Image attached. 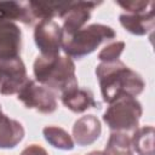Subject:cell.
<instances>
[{"instance_id": "3957f363", "label": "cell", "mask_w": 155, "mask_h": 155, "mask_svg": "<svg viewBox=\"0 0 155 155\" xmlns=\"http://www.w3.org/2000/svg\"><path fill=\"white\" fill-rule=\"evenodd\" d=\"M115 36L116 33L111 27L93 23L84 27L70 36H63L62 50L68 57L81 59L97 50L103 42L115 39Z\"/></svg>"}, {"instance_id": "8992f818", "label": "cell", "mask_w": 155, "mask_h": 155, "mask_svg": "<svg viewBox=\"0 0 155 155\" xmlns=\"http://www.w3.org/2000/svg\"><path fill=\"white\" fill-rule=\"evenodd\" d=\"M34 41L40 56H58L62 48L63 30L54 19H41L34 28Z\"/></svg>"}, {"instance_id": "7a4b0ae2", "label": "cell", "mask_w": 155, "mask_h": 155, "mask_svg": "<svg viewBox=\"0 0 155 155\" xmlns=\"http://www.w3.org/2000/svg\"><path fill=\"white\" fill-rule=\"evenodd\" d=\"M33 73L36 82L54 93L62 94L78 87L75 63L68 56H38L33 64Z\"/></svg>"}, {"instance_id": "7c38bea8", "label": "cell", "mask_w": 155, "mask_h": 155, "mask_svg": "<svg viewBox=\"0 0 155 155\" xmlns=\"http://www.w3.org/2000/svg\"><path fill=\"white\" fill-rule=\"evenodd\" d=\"M0 19L33 24L36 19L33 15L29 1H0Z\"/></svg>"}, {"instance_id": "5b68a950", "label": "cell", "mask_w": 155, "mask_h": 155, "mask_svg": "<svg viewBox=\"0 0 155 155\" xmlns=\"http://www.w3.org/2000/svg\"><path fill=\"white\" fill-rule=\"evenodd\" d=\"M17 99L21 101L25 108L34 109L41 114H51L56 111L58 107L57 93L33 79H28L21 87L17 93Z\"/></svg>"}, {"instance_id": "9c48e42d", "label": "cell", "mask_w": 155, "mask_h": 155, "mask_svg": "<svg viewBox=\"0 0 155 155\" xmlns=\"http://www.w3.org/2000/svg\"><path fill=\"white\" fill-rule=\"evenodd\" d=\"M22 51V31L19 27L8 21L0 19V58L19 57Z\"/></svg>"}, {"instance_id": "ba28073f", "label": "cell", "mask_w": 155, "mask_h": 155, "mask_svg": "<svg viewBox=\"0 0 155 155\" xmlns=\"http://www.w3.org/2000/svg\"><path fill=\"white\" fill-rule=\"evenodd\" d=\"M101 4L97 1H69L68 7L61 16L63 19V36H70L82 29L90 21L92 11Z\"/></svg>"}, {"instance_id": "277c9868", "label": "cell", "mask_w": 155, "mask_h": 155, "mask_svg": "<svg viewBox=\"0 0 155 155\" xmlns=\"http://www.w3.org/2000/svg\"><path fill=\"white\" fill-rule=\"evenodd\" d=\"M142 114V104L134 97L122 96L109 104L103 114V121L111 132L133 133L139 126Z\"/></svg>"}, {"instance_id": "d6986e66", "label": "cell", "mask_w": 155, "mask_h": 155, "mask_svg": "<svg viewBox=\"0 0 155 155\" xmlns=\"http://www.w3.org/2000/svg\"><path fill=\"white\" fill-rule=\"evenodd\" d=\"M124 50H125L124 41L110 42L101 50V52L98 53V59L102 63H113V62L120 61V56L122 54Z\"/></svg>"}, {"instance_id": "7402d4cb", "label": "cell", "mask_w": 155, "mask_h": 155, "mask_svg": "<svg viewBox=\"0 0 155 155\" xmlns=\"http://www.w3.org/2000/svg\"><path fill=\"white\" fill-rule=\"evenodd\" d=\"M86 155H103V151H91Z\"/></svg>"}, {"instance_id": "e0dca14e", "label": "cell", "mask_w": 155, "mask_h": 155, "mask_svg": "<svg viewBox=\"0 0 155 155\" xmlns=\"http://www.w3.org/2000/svg\"><path fill=\"white\" fill-rule=\"evenodd\" d=\"M42 136L46 139V142L53 148L61 150H71L74 148V139L62 127L46 126L42 128Z\"/></svg>"}, {"instance_id": "ffe728a7", "label": "cell", "mask_w": 155, "mask_h": 155, "mask_svg": "<svg viewBox=\"0 0 155 155\" xmlns=\"http://www.w3.org/2000/svg\"><path fill=\"white\" fill-rule=\"evenodd\" d=\"M116 4L122 7L126 13H145L148 11L154 10L153 1H144V0H131V1H116Z\"/></svg>"}, {"instance_id": "4fadbf2b", "label": "cell", "mask_w": 155, "mask_h": 155, "mask_svg": "<svg viewBox=\"0 0 155 155\" xmlns=\"http://www.w3.org/2000/svg\"><path fill=\"white\" fill-rule=\"evenodd\" d=\"M120 24L125 30L133 35H147L153 31L155 25V15L154 10L145 13H122L119 16Z\"/></svg>"}, {"instance_id": "44dd1931", "label": "cell", "mask_w": 155, "mask_h": 155, "mask_svg": "<svg viewBox=\"0 0 155 155\" xmlns=\"http://www.w3.org/2000/svg\"><path fill=\"white\" fill-rule=\"evenodd\" d=\"M21 155H48V153L39 144H30L22 150Z\"/></svg>"}, {"instance_id": "8fae6325", "label": "cell", "mask_w": 155, "mask_h": 155, "mask_svg": "<svg viewBox=\"0 0 155 155\" xmlns=\"http://www.w3.org/2000/svg\"><path fill=\"white\" fill-rule=\"evenodd\" d=\"M62 103L73 113H84L90 108H99V103L94 101L93 92L88 88H71L61 94Z\"/></svg>"}, {"instance_id": "9a60e30c", "label": "cell", "mask_w": 155, "mask_h": 155, "mask_svg": "<svg viewBox=\"0 0 155 155\" xmlns=\"http://www.w3.org/2000/svg\"><path fill=\"white\" fill-rule=\"evenodd\" d=\"M154 127L148 125L138 127L131 137L132 149L138 155H155L154 153Z\"/></svg>"}, {"instance_id": "2e32d148", "label": "cell", "mask_w": 155, "mask_h": 155, "mask_svg": "<svg viewBox=\"0 0 155 155\" xmlns=\"http://www.w3.org/2000/svg\"><path fill=\"white\" fill-rule=\"evenodd\" d=\"M30 7L33 11V15L35 19H53L54 17H59L63 15L65 8L69 5L68 2H62V1H47V2H41V1H29Z\"/></svg>"}, {"instance_id": "52a82bcc", "label": "cell", "mask_w": 155, "mask_h": 155, "mask_svg": "<svg viewBox=\"0 0 155 155\" xmlns=\"http://www.w3.org/2000/svg\"><path fill=\"white\" fill-rule=\"evenodd\" d=\"M28 80L27 69L21 59L0 58V93L4 96L17 94L21 87Z\"/></svg>"}, {"instance_id": "ac0fdd59", "label": "cell", "mask_w": 155, "mask_h": 155, "mask_svg": "<svg viewBox=\"0 0 155 155\" xmlns=\"http://www.w3.org/2000/svg\"><path fill=\"white\" fill-rule=\"evenodd\" d=\"M103 155H133L131 137L128 133L111 132Z\"/></svg>"}, {"instance_id": "6da1fadb", "label": "cell", "mask_w": 155, "mask_h": 155, "mask_svg": "<svg viewBox=\"0 0 155 155\" xmlns=\"http://www.w3.org/2000/svg\"><path fill=\"white\" fill-rule=\"evenodd\" d=\"M96 76L99 82L102 98L108 104L122 96L137 97L145 87L142 76L121 61L113 63L101 62L96 68Z\"/></svg>"}, {"instance_id": "5bb4252c", "label": "cell", "mask_w": 155, "mask_h": 155, "mask_svg": "<svg viewBox=\"0 0 155 155\" xmlns=\"http://www.w3.org/2000/svg\"><path fill=\"white\" fill-rule=\"evenodd\" d=\"M24 133L25 132L22 124L4 114L0 105V148L1 149L15 148L23 139Z\"/></svg>"}, {"instance_id": "30bf717a", "label": "cell", "mask_w": 155, "mask_h": 155, "mask_svg": "<svg viewBox=\"0 0 155 155\" xmlns=\"http://www.w3.org/2000/svg\"><path fill=\"white\" fill-rule=\"evenodd\" d=\"M101 132H102V126L97 116L92 114L81 116L75 121L73 126L74 143H76L80 147L91 145L99 138Z\"/></svg>"}]
</instances>
